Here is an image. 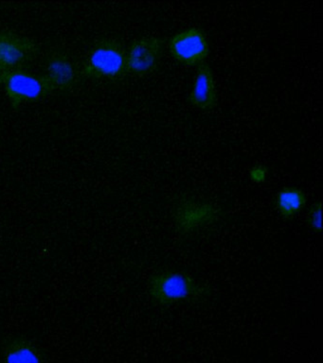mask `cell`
<instances>
[{"label": "cell", "mask_w": 323, "mask_h": 363, "mask_svg": "<svg viewBox=\"0 0 323 363\" xmlns=\"http://www.w3.org/2000/svg\"><path fill=\"white\" fill-rule=\"evenodd\" d=\"M81 74L93 79L118 81L124 78L128 74L126 48L117 40H100L87 54Z\"/></svg>", "instance_id": "6da1fadb"}, {"label": "cell", "mask_w": 323, "mask_h": 363, "mask_svg": "<svg viewBox=\"0 0 323 363\" xmlns=\"http://www.w3.org/2000/svg\"><path fill=\"white\" fill-rule=\"evenodd\" d=\"M204 291L205 286L184 272H158L148 279L149 296L158 306H171L201 296Z\"/></svg>", "instance_id": "7a4b0ae2"}, {"label": "cell", "mask_w": 323, "mask_h": 363, "mask_svg": "<svg viewBox=\"0 0 323 363\" xmlns=\"http://www.w3.org/2000/svg\"><path fill=\"white\" fill-rule=\"evenodd\" d=\"M1 85L16 110L21 105L43 101L53 93L43 75H36L24 69L7 71Z\"/></svg>", "instance_id": "3957f363"}, {"label": "cell", "mask_w": 323, "mask_h": 363, "mask_svg": "<svg viewBox=\"0 0 323 363\" xmlns=\"http://www.w3.org/2000/svg\"><path fill=\"white\" fill-rule=\"evenodd\" d=\"M220 216L221 209L217 203L200 199H185L175 206V228L178 234H192L217 223Z\"/></svg>", "instance_id": "277c9868"}, {"label": "cell", "mask_w": 323, "mask_h": 363, "mask_svg": "<svg viewBox=\"0 0 323 363\" xmlns=\"http://www.w3.org/2000/svg\"><path fill=\"white\" fill-rule=\"evenodd\" d=\"M169 52L175 61L186 67L205 64L209 44L205 33L199 28H189L175 33L168 43Z\"/></svg>", "instance_id": "5b68a950"}, {"label": "cell", "mask_w": 323, "mask_h": 363, "mask_svg": "<svg viewBox=\"0 0 323 363\" xmlns=\"http://www.w3.org/2000/svg\"><path fill=\"white\" fill-rule=\"evenodd\" d=\"M164 50V40L148 36L136 39L126 50L127 73L143 77L151 74L160 64Z\"/></svg>", "instance_id": "8992f818"}, {"label": "cell", "mask_w": 323, "mask_h": 363, "mask_svg": "<svg viewBox=\"0 0 323 363\" xmlns=\"http://www.w3.org/2000/svg\"><path fill=\"white\" fill-rule=\"evenodd\" d=\"M38 52V45L26 36L0 30V65L5 71L23 69Z\"/></svg>", "instance_id": "52a82bcc"}, {"label": "cell", "mask_w": 323, "mask_h": 363, "mask_svg": "<svg viewBox=\"0 0 323 363\" xmlns=\"http://www.w3.org/2000/svg\"><path fill=\"white\" fill-rule=\"evenodd\" d=\"M53 92H69L78 82L77 67L67 53L55 51L47 60L43 75Z\"/></svg>", "instance_id": "ba28073f"}, {"label": "cell", "mask_w": 323, "mask_h": 363, "mask_svg": "<svg viewBox=\"0 0 323 363\" xmlns=\"http://www.w3.org/2000/svg\"><path fill=\"white\" fill-rule=\"evenodd\" d=\"M2 363H47L43 350L27 337L12 336L2 342Z\"/></svg>", "instance_id": "9c48e42d"}, {"label": "cell", "mask_w": 323, "mask_h": 363, "mask_svg": "<svg viewBox=\"0 0 323 363\" xmlns=\"http://www.w3.org/2000/svg\"><path fill=\"white\" fill-rule=\"evenodd\" d=\"M217 101L214 72L209 65H201L190 92L189 102L197 109L211 111L217 107Z\"/></svg>", "instance_id": "30bf717a"}, {"label": "cell", "mask_w": 323, "mask_h": 363, "mask_svg": "<svg viewBox=\"0 0 323 363\" xmlns=\"http://www.w3.org/2000/svg\"><path fill=\"white\" fill-rule=\"evenodd\" d=\"M307 203V196L299 187L286 186L275 196L274 206L280 217L290 220L299 215Z\"/></svg>", "instance_id": "8fae6325"}, {"label": "cell", "mask_w": 323, "mask_h": 363, "mask_svg": "<svg viewBox=\"0 0 323 363\" xmlns=\"http://www.w3.org/2000/svg\"><path fill=\"white\" fill-rule=\"evenodd\" d=\"M322 201H317L311 206L307 218L308 225L312 231L322 233Z\"/></svg>", "instance_id": "7c38bea8"}, {"label": "cell", "mask_w": 323, "mask_h": 363, "mask_svg": "<svg viewBox=\"0 0 323 363\" xmlns=\"http://www.w3.org/2000/svg\"><path fill=\"white\" fill-rule=\"evenodd\" d=\"M268 177V170L265 166H254L249 170V178L255 184L265 183Z\"/></svg>", "instance_id": "4fadbf2b"}, {"label": "cell", "mask_w": 323, "mask_h": 363, "mask_svg": "<svg viewBox=\"0 0 323 363\" xmlns=\"http://www.w3.org/2000/svg\"><path fill=\"white\" fill-rule=\"evenodd\" d=\"M7 71H5L4 68H2L1 65H0V85L2 84V79H4V77L5 75V73H6Z\"/></svg>", "instance_id": "5bb4252c"}]
</instances>
